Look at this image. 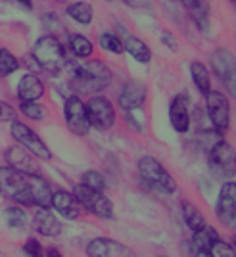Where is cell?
I'll use <instances>...</instances> for the list:
<instances>
[{
    "label": "cell",
    "instance_id": "obj_1",
    "mask_svg": "<svg viewBox=\"0 0 236 257\" xmlns=\"http://www.w3.org/2000/svg\"><path fill=\"white\" fill-rule=\"evenodd\" d=\"M111 83V71L102 60H90L77 65L71 75V86L81 94H98Z\"/></svg>",
    "mask_w": 236,
    "mask_h": 257
},
{
    "label": "cell",
    "instance_id": "obj_2",
    "mask_svg": "<svg viewBox=\"0 0 236 257\" xmlns=\"http://www.w3.org/2000/svg\"><path fill=\"white\" fill-rule=\"evenodd\" d=\"M33 58L39 64V67H43L50 73L62 71L65 67V62H67L64 44L60 43V39H54L50 35H44L35 43Z\"/></svg>",
    "mask_w": 236,
    "mask_h": 257
},
{
    "label": "cell",
    "instance_id": "obj_3",
    "mask_svg": "<svg viewBox=\"0 0 236 257\" xmlns=\"http://www.w3.org/2000/svg\"><path fill=\"white\" fill-rule=\"evenodd\" d=\"M0 194L14 200L16 204H22L25 207H31V184H29V175L16 171L12 167H0Z\"/></svg>",
    "mask_w": 236,
    "mask_h": 257
},
{
    "label": "cell",
    "instance_id": "obj_4",
    "mask_svg": "<svg viewBox=\"0 0 236 257\" xmlns=\"http://www.w3.org/2000/svg\"><path fill=\"white\" fill-rule=\"evenodd\" d=\"M139 173L144 179V182L152 186L154 190L161 194H175L177 192V181L167 173V169L161 165L160 161L152 156H144L139 161Z\"/></svg>",
    "mask_w": 236,
    "mask_h": 257
},
{
    "label": "cell",
    "instance_id": "obj_5",
    "mask_svg": "<svg viewBox=\"0 0 236 257\" xmlns=\"http://www.w3.org/2000/svg\"><path fill=\"white\" fill-rule=\"evenodd\" d=\"M73 196L81 205V209H86L88 213L96 215L100 219H111L113 217V204L107 196H104V192L92 190L85 184H77L73 188Z\"/></svg>",
    "mask_w": 236,
    "mask_h": 257
},
{
    "label": "cell",
    "instance_id": "obj_6",
    "mask_svg": "<svg viewBox=\"0 0 236 257\" xmlns=\"http://www.w3.org/2000/svg\"><path fill=\"white\" fill-rule=\"evenodd\" d=\"M211 69L226 88V92L236 100V56L226 48H217L211 54Z\"/></svg>",
    "mask_w": 236,
    "mask_h": 257
},
{
    "label": "cell",
    "instance_id": "obj_7",
    "mask_svg": "<svg viewBox=\"0 0 236 257\" xmlns=\"http://www.w3.org/2000/svg\"><path fill=\"white\" fill-rule=\"evenodd\" d=\"M209 171L217 179L232 181L236 175V150L228 142H219L209 152Z\"/></svg>",
    "mask_w": 236,
    "mask_h": 257
},
{
    "label": "cell",
    "instance_id": "obj_8",
    "mask_svg": "<svg viewBox=\"0 0 236 257\" xmlns=\"http://www.w3.org/2000/svg\"><path fill=\"white\" fill-rule=\"evenodd\" d=\"M12 137L14 140L25 148V150L29 152L31 156L35 158H41V160H52V152L50 148L46 146V142H44L31 127H27L25 123H20V121H12Z\"/></svg>",
    "mask_w": 236,
    "mask_h": 257
},
{
    "label": "cell",
    "instance_id": "obj_9",
    "mask_svg": "<svg viewBox=\"0 0 236 257\" xmlns=\"http://www.w3.org/2000/svg\"><path fill=\"white\" fill-rule=\"evenodd\" d=\"M64 117L67 123V128L77 135V137H85L90 131V121H88V111L86 104L79 96H67L64 104Z\"/></svg>",
    "mask_w": 236,
    "mask_h": 257
},
{
    "label": "cell",
    "instance_id": "obj_10",
    "mask_svg": "<svg viewBox=\"0 0 236 257\" xmlns=\"http://www.w3.org/2000/svg\"><path fill=\"white\" fill-rule=\"evenodd\" d=\"M86 111H88L90 127L98 131H109L115 125V107L106 96H90L86 104Z\"/></svg>",
    "mask_w": 236,
    "mask_h": 257
},
{
    "label": "cell",
    "instance_id": "obj_11",
    "mask_svg": "<svg viewBox=\"0 0 236 257\" xmlns=\"http://www.w3.org/2000/svg\"><path fill=\"white\" fill-rule=\"evenodd\" d=\"M205 107H207V117L215 131L221 133L230 127V106H228L226 96H223L217 90H209L205 94Z\"/></svg>",
    "mask_w": 236,
    "mask_h": 257
},
{
    "label": "cell",
    "instance_id": "obj_12",
    "mask_svg": "<svg viewBox=\"0 0 236 257\" xmlns=\"http://www.w3.org/2000/svg\"><path fill=\"white\" fill-rule=\"evenodd\" d=\"M215 215L225 226H232L236 217V181H225L215 204Z\"/></svg>",
    "mask_w": 236,
    "mask_h": 257
},
{
    "label": "cell",
    "instance_id": "obj_13",
    "mask_svg": "<svg viewBox=\"0 0 236 257\" xmlns=\"http://www.w3.org/2000/svg\"><path fill=\"white\" fill-rule=\"evenodd\" d=\"M88 257H135L133 249L113 238H94L86 244Z\"/></svg>",
    "mask_w": 236,
    "mask_h": 257
},
{
    "label": "cell",
    "instance_id": "obj_14",
    "mask_svg": "<svg viewBox=\"0 0 236 257\" xmlns=\"http://www.w3.org/2000/svg\"><path fill=\"white\" fill-rule=\"evenodd\" d=\"M146 96H148V86L144 85L142 81H139V79H131L121 88L119 106H121L123 111H135V109L144 106Z\"/></svg>",
    "mask_w": 236,
    "mask_h": 257
},
{
    "label": "cell",
    "instance_id": "obj_15",
    "mask_svg": "<svg viewBox=\"0 0 236 257\" xmlns=\"http://www.w3.org/2000/svg\"><path fill=\"white\" fill-rule=\"evenodd\" d=\"M169 121L177 133H186L190 128V96H188V92H179L171 100Z\"/></svg>",
    "mask_w": 236,
    "mask_h": 257
},
{
    "label": "cell",
    "instance_id": "obj_16",
    "mask_svg": "<svg viewBox=\"0 0 236 257\" xmlns=\"http://www.w3.org/2000/svg\"><path fill=\"white\" fill-rule=\"evenodd\" d=\"M4 156H6V161H8V167H12V169L23 173V175H41L39 163L22 146H10Z\"/></svg>",
    "mask_w": 236,
    "mask_h": 257
},
{
    "label": "cell",
    "instance_id": "obj_17",
    "mask_svg": "<svg viewBox=\"0 0 236 257\" xmlns=\"http://www.w3.org/2000/svg\"><path fill=\"white\" fill-rule=\"evenodd\" d=\"M29 184H31L33 204L37 207H43V209H50L54 196L50 182L46 181L43 175H29Z\"/></svg>",
    "mask_w": 236,
    "mask_h": 257
},
{
    "label": "cell",
    "instance_id": "obj_18",
    "mask_svg": "<svg viewBox=\"0 0 236 257\" xmlns=\"http://www.w3.org/2000/svg\"><path fill=\"white\" fill-rule=\"evenodd\" d=\"M52 207L62 215L64 219H79L81 215V205L75 200V196L65 190H56L52 196Z\"/></svg>",
    "mask_w": 236,
    "mask_h": 257
},
{
    "label": "cell",
    "instance_id": "obj_19",
    "mask_svg": "<svg viewBox=\"0 0 236 257\" xmlns=\"http://www.w3.org/2000/svg\"><path fill=\"white\" fill-rule=\"evenodd\" d=\"M33 221H35V228H37L39 234L54 238V236H58L62 232V223H60V219H56V215L50 209L37 207Z\"/></svg>",
    "mask_w": 236,
    "mask_h": 257
},
{
    "label": "cell",
    "instance_id": "obj_20",
    "mask_svg": "<svg viewBox=\"0 0 236 257\" xmlns=\"http://www.w3.org/2000/svg\"><path fill=\"white\" fill-rule=\"evenodd\" d=\"M43 94V81L35 73H27V75H23L20 79V85H18V98H20V102H37V100H41Z\"/></svg>",
    "mask_w": 236,
    "mask_h": 257
},
{
    "label": "cell",
    "instance_id": "obj_21",
    "mask_svg": "<svg viewBox=\"0 0 236 257\" xmlns=\"http://www.w3.org/2000/svg\"><path fill=\"white\" fill-rule=\"evenodd\" d=\"M184 10L190 14L194 23L202 29L209 31V0H181Z\"/></svg>",
    "mask_w": 236,
    "mask_h": 257
},
{
    "label": "cell",
    "instance_id": "obj_22",
    "mask_svg": "<svg viewBox=\"0 0 236 257\" xmlns=\"http://www.w3.org/2000/svg\"><path fill=\"white\" fill-rule=\"evenodd\" d=\"M121 41H123V48H125V52H129L137 62H140V64H148V62L152 60L150 46L144 43V41H140L139 37L129 35V33L125 31L123 33V37H121Z\"/></svg>",
    "mask_w": 236,
    "mask_h": 257
},
{
    "label": "cell",
    "instance_id": "obj_23",
    "mask_svg": "<svg viewBox=\"0 0 236 257\" xmlns=\"http://www.w3.org/2000/svg\"><path fill=\"white\" fill-rule=\"evenodd\" d=\"M181 209H183L184 223H186V226H188L192 232H200V230H204L205 226H207L204 213H202L192 202H186V200H184L183 205H181Z\"/></svg>",
    "mask_w": 236,
    "mask_h": 257
},
{
    "label": "cell",
    "instance_id": "obj_24",
    "mask_svg": "<svg viewBox=\"0 0 236 257\" xmlns=\"http://www.w3.org/2000/svg\"><path fill=\"white\" fill-rule=\"evenodd\" d=\"M190 75H192V81L196 88L202 92V94H207L211 90V81H209V71L202 62H192L190 64Z\"/></svg>",
    "mask_w": 236,
    "mask_h": 257
},
{
    "label": "cell",
    "instance_id": "obj_25",
    "mask_svg": "<svg viewBox=\"0 0 236 257\" xmlns=\"http://www.w3.org/2000/svg\"><path fill=\"white\" fill-rule=\"evenodd\" d=\"M217 240H221L219 234H217V230L211 228V226H205L204 230L194 232L192 240H190V246H192V249H211V246Z\"/></svg>",
    "mask_w": 236,
    "mask_h": 257
},
{
    "label": "cell",
    "instance_id": "obj_26",
    "mask_svg": "<svg viewBox=\"0 0 236 257\" xmlns=\"http://www.w3.org/2000/svg\"><path fill=\"white\" fill-rule=\"evenodd\" d=\"M67 16L71 18V20H75L77 23H81V25H88V23L92 22V6L88 4V2H73V4H69L67 6Z\"/></svg>",
    "mask_w": 236,
    "mask_h": 257
},
{
    "label": "cell",
    "instance_id": "obj_27",
    "mask_svg": "<svg viewBox=\"0 0 236 257\" xmlns=\"http://www.w3.org/2000/svg\"><path fill=\"white\" fill-rule=\"evenodd\" d=\"M69 50H71V54L73 56H77V58H88V56H92V52H94V46H92V43L86 39V37H83V35H69Z\"/></svg>",
    "mask_w": 236,
    "mask_h": 257
},
{
    "label": "cell",
    "instance_id": "obj_28",
    "mask_svg": "<svg viewBox=\"0 0 236 257\" xmlns=\"http://www.w3.org/2000/svg\"><path fill=\"white\" fill-rule=\"evenodd\" d=\"M20 69V62L18 58L6 50V48H0V77H8L12 73H16Z\"/></svg>",
    "mask_w": 236,
    "mask_h": 257
},
{
    "label": "cell",
    "instance_id": "obj_29",
    "mask_svg": "<svg viewBox=\"0 0 236 257\" xmlns=\"http://www.w3.org/2000/svg\"><path fill=\"white\" fill-rule=\"evenodd\" d=\"M4 219H6V225L10 228H23L27 225V215L22 207H6L4 209Z\"/></svg>",
    "mask_w": 236,
    "mask_h": 257
},
{
    "label": "cell",
    "instance_id": "obj_30",
    "mask_svg": "<svg viewBox=\"0 0 236 257\" xmlns=\"http://www.w3.org/2000/svg\"><path fill=\"white\" fill-rule=\"evenodd\" d=\"M100 46L107 50V52L111 54H123L125 52V48H123V41H121V37H117L115 33H102L100 35Z\"/></svg>",
    "mask_w": 236,
    "mask_h": 257
},
{
    "label": "cell",
    "instance_id": "obj_31",
    "mask_svg": "<svg viewBox=\"0 0 236 257\" xmlns=\"http://www.w3.org/2000/svg\"><path fill=\"white\" fill-rule=\"evenodd\" d=\"M81 184H85V186L92 188V190H98V192H104V188H106V181H104L102 173H98V171L83 173V181H81Z\"/></svg>",
    "mask_w": 236,
    "mask_h": 257
},
{
    "label": "cell",
    "instance_id": "obj_32",
    "mask_svg": "<svg viewBox=\"0 0 236 257\" xmlns=\"http://www.w3.org/2000/svg\"><path fill=\"white\" fill-rule=\"evenodd\" d=\"M43 25L46 27L48 35H50V37H54V39H58L60 35H65V27L60 23L58 16H54V14H44V16H43Z\"/></svg>",
    "mask_w": 236,
    "mask_h": 257
},
{
    "label": "cell",
    "instance_id": "obj_33",
    "mask_svg": "<svg viewBox=\"0 0 236 257\" xmlns=\"http://www.w3.org/2000/svg\"><path fill=\"white\" fill-rule=\"evenodd\" d=\"M20 109L25 117L33 119V121H41V119L46 117V111H44L43 106H39L37 102H22L20 104Z\"/></svg>",
    "mask_w": 236,
    "mask_h": 257
},
{
    "label": "cell",
    "instance_id": "obj_34",
    "mask_svg": "<svg viewBox=\"0 0 236 257\" xmlns=\"http://www.w3.org/2000/svg\"><path fill=\"white\" fill-rule=\"evenodd\" d=\"M209 251H211V257H236L234 247L230 246V244H226V242H223V240H217Z\"/></svg>",
    "mask_w": 236,
    "mask_h": 257
},
{
    "label": "cell",
    "instance_id": "obj_35",
    "mask_svg": "<svg viewBox=\"0 0 236 257\" xmlns=\"http://www.w3.org/2000/svg\"><path fill=\"white\" fill-rule=\"evenodd\" d=\"M23 251L29 257H46V249L41 246V242L37 238H29L25 244H23Z\"/></svg>",
    "mask_w": 236,
    "mask_h": 257
},
{
    "label": "cell",
    "instance_id": "obj_36",
    "mask_svg": "<svg viewBox=\"0 0 236 257\" xmlns=\"http://www.w3.org/2000/svg\"><path fill=\"white\" fill-rule=\"evenodd\" d=\"M4 121H16V109L8 102L0 100V123H4Z\"/></svg>",
    "mask_w": 236,
    "mask_h": 257
},
{
    "label": "cell",
    "instance_id": "obj_37",
    "mask_svg": "<svg viewBox=\"0 0 236 257\" xmlns=\"http://www.w3.org/2000/svg\"><path fill=\"white\" fill-rule=\"evenodd\" d=\"M161 43L165 44L167 48H171L173 52H177V50H179V43H177V39H175V37H173L169 31L161 33Z\"/></svg>",
    "mask_w": 236,
    "mask_h": 257
},
{
    "label": "cell",
    "instance_id": "obj_38",
    "mask_svg": "<svg viewBox=\"0 0 236 257\" xmlns=\"http://www.w3.org/2000/svg\"><path fill=\"white\" fill-rule=\"evenodd\" d=\"M125 119H127V123H129V127L133 128V131H137V133L142 131V125H140L139 121L131 115V111H125Z\"/></svg>",
    "mask_w": 236,
    "mask_h": 257
},
{
    "label": "cell",
    "instance_id": "obj_39",
    "mask_svg": "<svg viewBox=\"0 0 236 257\" xmlns=\"http://www.w3.org/2000/svg\"><path fill=\"white\" fill-rule=\"evenodd\" d=\"M190 255L192 257H211V251H209V249H192Z\"/></svg>",
    "mask_w": 236,
    "mask_h": 257
},
{
    "label": "cell",
    "instance_id": "obj_40",
    "mask_svg": "<svg viewBox=\"0 0 236 257\" xmlns=\"http://www.w3.org/2000/svg\"><path fill=\"white\" fill-rule=\"evenodd\" d=\"M46 257H64V255H62L56 247H48V249H46Z\"/></svg>",
    "mask_w": 236,
    "mask_h": 257
},
{
    "label": "cell",
    "instance_id": "obj_41",
    "mask_svg": "<svg viewBox=\"0 0 236 257\" xmlns=\"http://www.w3.org/2000/svg\"><path fill=\"white\" fill-rule=\"evenodd\" d=\"M20 4H22L23 8H27V10H33V2L31 0H18Z\"/></svg>",
    "mask_w": 236,
    "mask_h": 257
},
{
    "label": "cell",
    "instance_id": "obj_42",
    "mask_svg": "<svg viewBox=\"0 0 236 257\" xmlns=\"http://www.w3.org/2000/svg\"><path fill=\"white\" fill-rule=\"evenodd\" d=\"M232 247H234V251H236V236L232 238Z\"/></svg>",
    "mask_w": 236,
    "mask_h": 257
},
{
    "label": "cell",
    "instance_id": "obj_43",
    "mask_svg": "<svg viewBox=\"0 0 236 257\" xmlns=\"http://www.w3.org/2000/svg\"><path fill=\"white\" fill-rule=\"evenodd\" d=\"M232 225H234V228H236V217H234V223H232Z\"/></svg>",
    "mask_w": 236,
    "mask_h": 257
},
{
    "label": "cell",
    "instance_id": "obj_44",
    "mask_svg": "<svg viewBox=\"0 0 236 257\" xmlns=\"http://www.w3.org/2000/svg\"><path fill=\"white\" fill-rule=\"evenodd\" d=\"M0 257H6V255H4V253H2V251H0Z\"/></svg>",
    "mask_w": 236,
    "mask_h": 257
},
{
    "label": "cell",
    "instance_id": "obj_45",
    "mask_svg": "<svg viewBox=\"0 0 236 257\" xmlns=\"http://www.w3.org/2000/svg\"><path fill=\"white\" fill-rule=\"evenodd\" d=\"M230 2H232V4H236V0H230Z\"/></svg>",
    "mask_w": 236,
    "mask_h": 257
},
{
    "label": "cell",
    "instance_id": "obj_46",
    "mask_svg": "<svg viewBox=\"0 0 236 257\" xmlns=\"http://www.w3.org/2000/svg\"><path fill=\"white\" fill-rule=\"evenodd\" d=\"M171 2H175V0H171Z\"/></svg>",
    "mask_w": 236,
    "mask_h": 257
},
{
    "label": "cell",
    "instance_id": "obj_47",
    "mask_svg": "<svg viewBox=\"0 0 236 257\" xmlns=\"http://www.w3.org/2000/svg\"><path fill=\"white\" fill-rule=\"evenodd\" d=\"M0 196H2V194H0Z\"/></svg>",
    "mask_w": 236,
    "mask_h": 257
}]
</instances>
